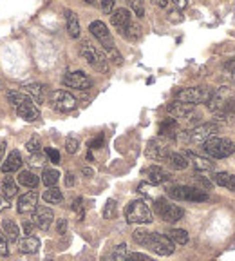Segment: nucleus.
Returning <instances> with one entry per match:
<instances>
[{
	"label": "nucleus",
	"instance_id": "obj_1",
	"mask_svg": "<svg viewBox=\"0 0 235 261\" xmlns=\"http://www.w3.org/2000/svg\"><path fill=\"white\" fill-rule=\"evenodd\" d=\"M210 113L214 114V120L219 124H234L235 122V93L232 87L222 86L217 91H214V96L206 104Z\"/></svg>",
	"mask_w": 235,
	"mask_h": 261
},
{
	"label": "nucleus",
	"instance_id": "obj_2",
	"mask_svg": "<svg viewBox=\"0 0 235 261\" xmlns=\"http://www.w3.org/2000/svg\"><path fill=\"white\" fill-rule=\"evenodd\" d=\"M134 241L141 247L150 248L152 252H156L158 256H172L176 252V245L168 239V236L160 232H148L145 228H136L132 232Z\"/></svg>",
	"mask_w": 235,
	"mask_h": 261
},
{
	"label": "nucleus",
	"instance_id": "obj_3",
	"mask_svg": "<svg viewBox=\"0 0 235 261\" xmlns=\"http://www.w3.org/2000/svg\"><path fill=\"white\" fill-rule=\"evenodd\" d=\"M125 219L130 225H148L154 221V214L150 207L143 199H134L125 209Z\"/></svg>",
	"mask_w": 235,
	"mask_h": 261
},
{
	"label": "nucleus",
	"instance_id": "obj_4",
	"mask_svg": "<svg viewBox=\"0 0 235 261\" xmlns=\"http://www.w3.org/2000/svg\"><path fill=\"white\" fill-rule=\"evenodd\" d=\"M80 55L87 60L92 69H96L98 73H107L108 71V60L105 57V53L98 48V46H94L92 42L89 40H84L80 44Z\"/></svg>",
	"mask_w": 235,
	"mask_h": 261
},
{
	"label": "nucleus",
	"instance_id": "obj_5",
	"mask_svg": "<svg viewBox=\"0 0 235 261\" xmlns=\"http://www.w3.org/2000/svg\"><path fill=\"white\" fill-rule=\"evenodd\" d=\"M202 151L206 152L212 160H222V158L232 156L235 152V143L228 138L212 136L210 140L202 143Z\"/></svg>",
	"mask_w": 235,
	"mask_h": 261
},
{
	"label": "nucleus",
	"instance_id": "obj_6",
	"mask_svg": "<svg viewBox=\"0 0 235 261\" xmlns=\"http://www.w3.org/2000/svg\"><path fill=\"white\" fill-rule=\"evenodd\" d=\"M219 125L216 122H206V124H199L196 127H192L190 131L179 133V138L186 143H204L206 140H210L212 136H217L219 133Z\"/></svg>",
	"mask_w": 235,
	"mask_h": 261
},
{
	"label": "nucleus",
	"instance_id": "obj_7",
	"mask_svg": "<svg viewBox=\"0 0 235 261\" xmlns=\"http://www.w3.org/2000/svg\"><path fill=\"white\" fill-rule=\"evenodd\" d=\"M214 96V91L208 87H184V89L176 93V100L183 102L188 105H199V104H208Z\"/></svg>",
	"mask_w": 235,
	"mask_h": 261
},
{
	"label": "nucleus",
	"instance_id": "obj_8",
	"mask_svg": "<svg viewBox=\"0 0 235 261\" xmlns=\"http://www.w3.org/2000/svg\"><path fill=\"white\" fill-rule=\"evenodd\" d=\"M154 209H156V214H158L163 221H166V223H176V221H179V219L184 216V210L166 198L156 199Z\"/></svg>",
	"mask_w": 235,
	"mask_h": 261
},
{
	"label": "nucleus",
	"instance_id": "obj_9",
	"mask_svg": "<svg viewBox=\"0 0 235 261\" xmlns=\"http://www.w3.org/2000/svg\"><path fill=\"white\" fill-rule=\"evenodd\" d=\"M166 194L178 201H206L208 194L190 185H172L166 189Z\"/></svg>",
	"mask_w": 235,
	"mask_h": 261
},
{
	"label": "nucleus",
	"instance_id": "obj_10",
	"mask_svg": "<svg viewBox=\"0 0 235 261\" xmlns=\"http://www.w3.org/2000/svg\"><path fill=\"white\" fill-rule=\"evenodd\" d=\"M145 154L146 158H150L154 162H166L168 156L172 154V151H170V142L166 138H161V136L152 138L145 149Z\"/></svg>",
	"mask_w": 235,
	"mask_h": 261
},
{
	"label": "nucleus",
	"instance_id": "obj_11",
	"mask_svg": "<svg viewBox=\"0 0 235 261\" xmlns=\"http://www.w3.org/2000/svg\"><path fill=\"white\" fill-rule=\"evenodd\" d=\"M166 113L174 120H188V122H194V120L198 118V111H196L194 105L183 104V102H178V100L166 105Z\"/></svg>",
	"mask_w": 235,
	"mask_h": 261
},
{
	"label": "nucleus",
	"instance_id": "obj_12",
	"mask_svg": "<svg viewBox=\"0 0 235 261\" xmlns=\"http://www.w3.org/2000/svg\"><path fill=\"white\" fill-rule=\"evenodd\" d=\"M51 105L52 109L58 111V113H69L76 107V98L70 95L69 91H54L51 95Z\"/></svg>",
	"mask_w": 235,
	"mask_h": 261
},
{
	"label": "nucleus",
	"instance_id": "obj_13",
	"mask_svg": "<svg viewBox=\"0 0 235 261\" xmlns=\"http://www.w3.org/2000/svg\"><path fill=\"white\" fill-rule=\"evenodd\" d=\"M64 86L70 87V89H78V91H87L92 87V80L89 78V75H85L84 71H72L67 73L64 76Z\"/></svg>",
	"mask_w": 235,
	"mask_h": 261
},
{
	"label": "nucleus",
	"instance_id": "obj_14",
	"mask_svg": "<svg viewBox=\"0 0 235 261\" xmlns=\"http://www.w3.org/2000/svg\"><path fill=\"white\" fill-rule=\"evenodd\" d=\"M89 31L92 33V37L98 38V42L104 46V49L116 48V46H114V40H112V35H110L108 28L102 22V20H94V22H90Z\"/></svg>",
	"mask_w": 235,
	"mask_h": 261
},
{
	"label": "nucleus",
	"instance_id": "obj_15",
	"mask_svg": "<svg viewBox=\"0 0 235 261\" xmlns=\"http://www.w3.org/2000/svg\"><path fill=\"white\" fill-rule=\"evenodd\" d=\"M110 22H112L114 28L120 31V35H125V31L128 29V26L134 22L132 20V15L127 8H120V10H114L110 13Z\"/></svg>",
	"mask_w": 235,
	"mask_h": 261
},
{
	"label": "nucleus",
	"instance_id": "obj_16",
	"mask_svg": "<svg viewBox=\"0 0 235 261\" xmlns=\"http://www.w3.org/2000/svg\"><path fill=\"white\" fill-rule=\"evenodd\" d=\"M31 221H33L34 227H38L40 230H47V228L52 225V221H54V212H52V209H49V207H36Z\"/></svg>",
	"mask_w": 235,
	"mask_h": 261
},
{
	"label": "nucleus",
	"instance_id": "obj_17",
	"mask_svg": "<svg viewBox=\"0 0 235 261\" xmlns=\"http://www.w3.org/2000/svg\"><path fill=\"white\" fill-rule=\"evenodd\" d=\"M183 154L188 158V162L194 163V167H196V171L198 172H214L216 171V162H212V158L199 156V154H196V152H192V151H184Z\"/></svg>",
	"mask_w": 235,
	"mask_h": 261
},
{
	"label": "nucleus",
	"instance_id": "obj_18",
	"mask_svg": "<svg viewBox=\"0 0 235 261\" xmlns=\"http://www.w3.org/2000/svg\"><path fill=\"white\" fill-rule=\"evenodd\" d=\"M38 207V192L36 190H29L26 194H22L16 201V210L18 214H28L34 212Z\"/></svg>",
	"mask_w": 235,
	"mask_h": 261
},
{
	"label": "nucleus",
	"instance_id": "obj_19",
	"mask_svg": "<svg viewBox=\"0 0 235 261\" xmlns=\"http://www.w3.org/2000/svg\"><path fill=\"white\" fill-rule=\"evenodd\" d=\"M146 178H148V181L150 183H154V185H161V183H166V181H170V172L164 171L163 167L160 165H150L148 169L145 171Z\"/></svg>",
	"mask_w": 235,
	"mask_h": 261
},
{
	"label": "nucleus",
	"instance_id": "obj_20",
	"mask_svg": "<svg viewBox=\"0 0 235 261\" xmlns=\"http://www.w3.org/2000/svg\"><path fill=\"white\" fill-rule=\"evenodd\" d=\"M16 114H18L20 118L26 120V122H36V120L40 118V109L34 105L33 100H28L26 104L16 107Z\"/></svg>",
	"mask_w": 235,
	"mask_h": 261
},
{
	"label": "nucleus",
	"instance_id": "obj_21",
	"mask_svg": "<svg viewBox=\"0 0 235 261\" xmlns=\"http://www.w3.org/2000/svg\"><path fill=\"white\" fill-rule=\"evenodd\" d=\"M22 89L29 98L33 100L34 104H44V100H46V89H44V86H40L36 82H26L22 86Z\"/></svg>",
	"mask_w": 235,
	"mask_h": 261
},
{
	"label": "nucleus",
	"instance_id": "obj_22",
	"mask_svg": "<svg viewBox=\"0 0 235 261\" xmlns=\"http://www.w3.org/2000/svg\"><path fill=\"white\" fill-rule=\"evenodd\" d=\"M22 154L20 151H11L10 156L6 158V162L2 163V172L4 174H10V172H16L20 171V167H22Z\"/></svg>",
	"mask_w": 235,
	"mask_h": 261
},
{
	"label": "nucleus",
	"instance_id": "obj_23",
	"mask_svg": "<svg viewBox=\"0 0 235 261\" xmlns=\"http://www.w3.org/2000/svg\"><path fill=\"white\" fill-rule=\"evenodd\" d=\"M179 133H181V131H179L178 120L166 118L164 122H161V125H160V136L161 138H166V140H170V138H178Z\"/></svg>",
	"mask_w": 235,
	"mask_h": 261
},
{
	"label": "nucleus",
	"instance_id": "obj_24",
	"mask_svg": "<svg viewBox=\"0 0 235 261\" xmlns=\"http://www.w3.org/2000/svg\"><path fill=\"white\" fill-rule=\"evenodd\" d=\"M66 22H67V33L70 38H80L82 29H80V20H78V15L74 11L67 10L66 11Z\"/></svg>",
	"mask_w": 235,
	"mask_h": 261
},
{
	"label": "nucleus",
	"instance_id": "obj_25",
	"mask_svg": "<svg viewBox=\"0 0 235 261\" xmlns=\"http://www.w3.org/2000/svg\"><path fill=\"white\" fill-rule=\"evenodd\" d=\"M40 250V239L34 236L24 237L18 241V252L22 254H36Z\"/></svg>",
	"mask_w": 235,
	"mask_h": 261
},
{
	"label": "nucleus",
	"instance_id": "obj_26",
	"mask_svg": "<svg viewBox=\"0 0 235 261\" xmlns=\"http://www.w3.org/2000/svg\"><path fill=\"white\" fill-rule=\"evenodd\" d=\"M214 183L219 187H224L228 190H235V174H230V172H214Z\"/></svg>",
	"mask_w": 235,
	"mask_h": 261
},
{
	"label": "nucleus",
	"instance_id": "obj_27",
	"mask_svg": "<svg viewBox=\"0 0 235 261\" xmlns=\"http://www.w3.org/2000/svg\"><path fill=\"white\" fill-rule=\"evenodd\" d=\"M166 165L170 169H174V171H184L190 165V162H188V158L184 156L183 152H172L168 156V160H166Z\"/></svg>",
	"mask_w": 235,
	"mask_h": 261
},
{
	"label": "nucleus",
	"instance_id": "obj_28",
	"mask_svg": "<svg viewBox=\"0 0 235 261\" xmlns=\"http://www.w3.org/2000/svg\"><path fill=\"white\" fill-rule=\"evenodd\" d=\"M0 192H2V196H4L6 199H11L16 196L18 187H16V183H14V180L11 176H6L4 180L0 181Z\"/></svg>",
	"mask_w": 235,
	"mask_h": 261
},
{
	"label": "nucleus",
	"instance_id": "obj_29",
	"mask_svg": "<svg viewBox=\"0 0 235 261\" xmlns=\"http://www.w3.org/2000/svg\"><path fill=\"white\" fill-rule=\"evenodd\" d=\"M127 256H128L127 243H120V245H116V247L112 248L110 254L102 257V261H125L127 259Z\"/></svg>",
	"mask_w": 235,
	"mask_h": 261
},
{
	"label": "nucleus",
	"instance_id": "obj_30",
	"mask_svg": "<svg viewBox=\"0 0 235 261\" xmlns=\"http://www.w3.org/2000/svg\"><path fill=\"white\" fill-rule=\"evenodd\" d=\"M2 232L6 234V237H8L10 241H16V243H18L20 227L14 223L13 219H4V221H2Z\"/></svg>",
	"mask_w": 235,
	"mask_h": 261
},
{
	"label": "nucleus",
	"instance_id": "obj_31",
	"mask_svg": "<svg viewBox=\"0 0 235 261\" xmlns=\"http://www.w3.org/2000/svg\"><path fill=\"white\" fill-rule=\"evenodd\" d=\"M18 183L24 187H28V189H36L38 183H40V178L31 171H22L18 174Z\"/></svg>",
	"mask_w": 235,
	"mask_h": 261
},
{
	"label": "nucleus",
	"instance_id": "obj_32",
	"mask_svg": "<svg viewBox=\"0 0 235 261\" xmlns=\"http://www.w3.org/2000/svg\"><path fill=\"white\" fill-rule=\"evenodd\" d=\"M42 198H44V201L49 205H58L64 201V194H62V190L58 189V187H51V189L44 190Z\"/></svg>",
	"mask_w": 235,
	"mask_h": 261
},
{
	"label": "nucleus",
	"instance_id": "obj_33",
	"mask_svg": "<svg viewBox=\"0 0 235 261\" xmlns=\"http://www.w3.org/2000/svg\"><path fill=\"white\" fill-rule=\"evenodd\" d=\"M166 236L174 245H186L188 243V232L184 228H170Z\"/></svg>",
	"mask_w": 235,
	"mask_h": 261
},
{
	"label": "nucleus",
	"instance_id": "obj_34",
	"mask_svg": "<svg viewBox=\"0 0 235 261\" xmlns=\"http://www.w3.org/2000/svg\"><path fill=\"white\" fill-rule=\"evenodd\" d=\"M58 180H60V172L56 169H44L42 172V183L47 187V189H51V187H56Z\"/></svg>",
	"mask_w": 235,
	"mask_h": 261
},
{
	"label": "nucleus",
	"instance_id": "obj_35",
	"mask_svg": "<svg viewBox=\"0 0 235 261\" xmlns=\"http://www.w3.org/2000/svg\"><path fill=\"white\" fill-rule=\"evenodd\" d=\"M6 96H8V100H10V104L14 105V109H16L18 105L26 104L28 100H31L28 95H26V93H24V91H14V89L8 91V93H6Z\"/></svg>",
	"mask_w": 235,
	"mask_h": 261
},
{
	"label": "nucleus",
	"instance_id": "obj_36",
	"mask_svg": "<svg viewBox=\"0 0 235 261\" xmlns=\"http://www.w3.org/2000/svg\"><path fill=\"white\" fill-rule=\"evenodd\" d=\"M192 181H194V187L196 189H199V190H210L212 187H214V181L212 180H208L206 176H202L201 172H198V174H194L192 176Z\"/></svg>",
	"mask_w": 235,
	"mask_h": 261
},
{
	"label": "nucleus",
	"instance_id": "obj_37",
	"mask_svg": "<svg viewBox=\"0 0 235 261\" xmlns=\"http://www.w3.org/2000/svg\"><path fill=\"white\" fill-rule=\"evenodd\" d=\"M105 53V57H107L108 62H112L114 66H122L123 64V57H122V53L118 51L116 48H110V49H104Z\"/></svg>",
	"mask_w": 235,
	"mask_h": 261
},
{
	"label": "nucleus",
	"instance_id": "obj_38",
	"mask_svg": "<svg viewBox=\"0 0 235 261\" xmlns=\"http://www.w3.org/2000/svg\"><path fill=\"white\" fill-rule=\"evenodd\" d=\"M125 38H128V40H138V38L141 37V28L136 24V22H132L130 26H128V29L125 31V35H123Z\"/></svg>",
	"mask_w": 235,
	"mask_h": 261
},
{
	"label": "nucleus",
	"instance_id": "obj_39",
	"mask_svg": "<svg viewBox=\"0 0 235 261\" xmlns=\"http://www.w3.org/2000/svg\"><path fill=\"white\" fill-rule=\"evenodd\" d=\"M78 147H80V142H78V138L69 136L66 140V151L69 152V154H76V152H78Z\"/></svg>",
	"mask_w": 235,
	"mask_h": 261
},
{
	"label": "nucleus",
	"instance_id": "obj_40",
	"mask_svg": "<svg viewBox=\"0 0 235 261\" xmlns=\"http://www.w3.org/2000/svg\"><path fill=\"white\" fill-rule=\"evenodd\" d=\"M40 147H42V143H40V138H38V136H33L28 143H26V149H28L31 154H36V152H40Z\"/></svg>",
	"mask_w": 235,
	"mask_h": 261
},
{
	"label": "nucleus",
	"instance_id": "obj_41",
	"mask_svg": "<svg viewBox=\"0 0 235 261\" xmlns=\"http://www.w3.org/2000/svg\"><path fill=\"white\" fill-rule=\"evenodd\" d=\"M0 256L2 257H8L10 256V248H8V237L6 234L0 230Z\"/></svg>",
	"mask_w": 235,
	"mask_h": 261
},
{
	"label": "nucleus",
	"instance_id": "obj_42",
	"mask_svg": "<svg viewBox=\"0 0 235 261\" xmlns=\"http://www.w3.org/2000/svg\"><path fill=\"white\" fill-rule=\"evenodd\" d=\"M125 261H154V259L150 256H146V254H141V252H128Z\"/></svg>",
	"mask_w": 235,
	"mask_h": 261
},
{
	"label": "nucleus",
	"instance_id": "obj_43",
	"mask_svg": "<svg viewBox=\"0 0 235 261\" xmlns=\"http://www.w3.org/2000/svg\"><path fill=\"white\" fill-rule=\"evenodd\" d=\"M44 163H46V158H44V154H40V152L31 154V158H29V165L31 167H42Z\"/></svg>",
	"mask_w": 235,
	"mask_h": 261
},
{
	"label": "nucleus",
	"instance_id": "obj_44",
	"mask_svg": "<svg viewBox=\"0 0 235 261\" xmlns=\"http://www.w3.org/2000/svg\"><path fill=\"white\" fill-rule=\"evenodd\" d=\"M114 212H116V201H114V199H108L107 205H105L104 216H105V218H112Z\"/></svg>",
	"mask_w": 235,
	"mask_h": 261
},
{
	"label": "nucleus",
	"instance_id": "obj_45",
	"mask_svg": "<svg viewBox=\"0 0 235 261\" xmlns=\"http://www.w3.org/2000/svg\"><path fill=\"white\" fill-rule=\"evenodd\" d=\"M46 154H47V158H49V162H52V163H60V152H58L56 149L47 147V149H46Z\"/></svg>",
	"mask_w": 235,
	"mask_h": 261
},
{
	"label": "nucleus",
	"instance_id": "obj_46",
	"mask_svg": "<svg viewBox=\"0 0 235 261\" xmlns=\"http://www.w3.org/2000/svg\"><path fill=\"white\" fill-rule=\"evenodd\" d=\"M130 10L136 13V17L138 19H143L145 17V8H143V4H140V2H130Z\"/></svg>",
	"mask_w": 235,
	"mask_h": 261
},
{
	"label": "nucleus",
	"instance_id": "obj_47",
	"mask_svg": "<svg viewBox=\"0 0 235 261\" xmlns=\"http://www.w3.org/2000/svg\"><path fill=\"white\" fill-rule=\"evenodd\" d=\"M224 69L228 71V76H230L232 84L235 86V60H230V62H226Z\"/></svg>",
	"mask_w": 235,
	"mask_h": 261
},
{
	"label": "nucleus",
	"instance_id": "obj_48",
	"mask_svg": "<svg viewBox=\"0 0 235 261\" xmlns=\"http://www.w3.org/2000/svg\"><path fill=\"white\" fill-rule=\"evenodd\" d=\"M100 8H102V11H104V13H112L114 0H102V2H100Z\"/></svg>",
	"mask_w": 235,
	"mask_h": 261
},
{
	"label": "nucleus",
	"instance_id": "obj_49",
	"mask_svg": "<svg viewBox=\"0 0 235 261\" xmlns=\"http://www.w3.org/2000/svg\"><path fill=\"white\" fill-rule=\"evenodd\" d=\"M84 199L82 198H76L74 201H72V210H76V212H80V218H84Z\"/></svg>",
	"mask_w": 235,
	"mask_h": 261
},
{
	"label": "nucleus",
	"instance_id": "obj_50",
	"mask_svg": "<svg viewBox=\"0 0 235 261\" xmlns=\"http://www.w3.org/2000/svg\"><path fill=\"white\" fill-rule=\"evenodd\" d=\"M24 234H26V237L33 236V234H34V225H33V221H26V223H24Z\"/></svg>",
	"mask_w": 235,
	"mask_h": 261
},
{
	"label": "nucleus",
	"instance_id": "obj_51",
	"mask_svg": "<svg viewBox=\"0 0 235 261\" xmlns=\"http://www.w3.org/2000/svg\"><path fill=\"white\" fill-rule=\"evenodd\" d=\"M89 145H90V149H100L102 147V145H104V134H100V136L96 138V140H92Z\"/></svg>",
	"mask_w": 235,
	"mask_h": 261
},
{
	"label": "nucleus",
	"instance_id": "obj_52",
	"mask_svg": "<svg viewBox=\"0 0 235 261\" xmlns=\"http://www.w3.org/2000/svg\"><path fill=\"white\" fill-rule=\"evenodd\" d=\"M56 230H58V234H66V230H67V219H58Z\"/></svg>",
	"mask_w": 235,
	"mask_h": 261
},
{
	"label": "nucleus",
	"instance_id": "obj_53",
	"mask_svg": "<svg viewBox=\"0 0 235 261\" xmlns=\"http://www.w3.org/2000/svg\"><path fill=\"white\" fill-rule=\"evenodd\" d=\"M6 209H10V199H6L4 196H0V212Z\"/></svg>",
	"mask_w": 235,
	"mask_h": 261
},
{
	"label": "nucleus",
	"instance_id": "obj_54",
	"mask_svg": "<svg viewBox=\"0 0 235 261\" xmlns=\"http://www.w3.org/2000/svg\"><path fill=\"white\" fill-rule=\"evenodd\" d=\"M66 185L67 187L74 185V174H72V172H67V174H66Z\"/></svg>",
	"mask_w": 235,
	"mask_h": 261
},
{
	"label": "nucleus",
	"instance_id": "obj_55",
	"mask_svg": "<svg viewBox=\"0 0 235 261\" xmlns=\"http://www.w3.org/2000/svg\"><path fill=\"white\" fill-rule=\"evenodd\" d=\"M6 151V140H0V162H2V156H4Z\"/></svg>",
	"mask_w": 235,
	"mask_h": 261
},
{
	"label": "nucleus",
	"instance_id": "obj_56",
	"mask_svg": "<svg viewBox=\"0 0 235 261\" xmlns=\"http://www.w3.org/2000/svg\"><path fill=\"white\" fill-rule=\"evenodd\" d=\"M82 172H84L85 176H92V174H94V171H92V169H90V167H85V169H84V171H82Z\"/></svg>",
	"mask_w": 235,
	"mask_h": 261
},
{
	"label": "nucleus",
	"instance_id": "obj_57",
	"mask_svg": "<svg viewBox=\"0 0 235 261\" xmlns=\"http://www.w3.org/2000/svg\"><path fill=\"white\" fill-rule=\"evenodd\" d=\"M158 6H160V8H166V6H168V2H166V0H160V2H158Z\"/></svg>",
	"mask_w": 235,
	"mask_h": 261
},
{
	"label": "nucleus",
	"instance_id": "obj_58",
	"mask_svg": "<svg viewBox=\"0 0 235 261\" xmlns=\"http://www.w3.org/2000/svg\"><path fill=\"white\" fill-rule=\"evenodd\" d=\"M47 261H52V259H47Z\"/></svg>",
	"mask_w": 235,
	"mask_h": 261
}]
</instances>
